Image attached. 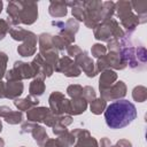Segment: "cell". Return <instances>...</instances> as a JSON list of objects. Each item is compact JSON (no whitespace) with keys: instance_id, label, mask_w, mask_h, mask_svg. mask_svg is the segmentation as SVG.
I'll return each instance as SVG.
<instances>
[{"instance_id":"cell-1","label":"cell","mask_w":147,"mask_h":147,"mask_svg":"<svg viewBox=\"0 0 147 147\" xmlns=\"http://www.w3.org/2000/svg\"><path fill=\"white\" fill-rule=\"evenodd\" d=\"M137 108L129 100H117L108 105L105 111V119L110 129H122L136 119Z\"/></svg>"}]
</instances>
